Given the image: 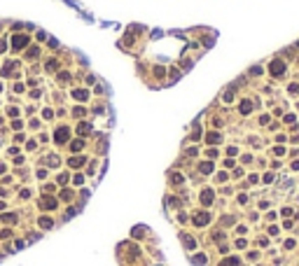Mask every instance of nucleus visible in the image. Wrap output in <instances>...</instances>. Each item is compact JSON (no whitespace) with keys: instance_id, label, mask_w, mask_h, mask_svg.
<instances>
[{"instance_id":"9","label":"nucleus","mask_w":299,"mask_h":266,"mask_svg":"<svg viewBox=\"0 0 299 266\" xmlns=\"http://www.w3.org/2000/svg\"><path fill=\"white\" fill-rule=\"evenodd\" d=\"M52 219H49V217H40V227H42V229H49V227H52Z\"/></svg>"},{"instance_id":"13","label":"nucleus","mask_w":299,"mask_h":266,"mask_svg":"<svg viewBox=\"0 0 299 266\" xmlns=\"http://www.w3.org/2000/svg\"><path fill=\"white\" fill-rule=\"evenodd\" d=\"M192 261H194L196 266H203V264H206V257H203V255H196V257H194Z\"/></svg>"},{"instance_id":"10","label":"nucleus","mask_w":299,"mask_h":266,"mask_svg":"<svg viewBox=\"0 0 299 266\" xmlns=\"http://www.w3.org/2000/svg\"><path fill=\"white\" fill-rule=\"evenodd\" d=\"M77 131H79V133H82V135H84V133H89V131H91V124H87V122H82V124H79V128H77Z\"/></svg>"},{"instance_id":"4","label":"nucleus","mask_w":299,"mask_h":266,"mask_svg":"<svg viewBox=\"0 0 299 266\" xmlns=\"http://www.w3.org/2000/svg\"><path fill=\"white\" fill-rule=\"evenodd\" d=\"M208 213H199V215H194V224L196 227H203V224H208Z\"/></svg>"},{"instance_id":"21","label":"nucleus","mask_w":299,"mask_h":266,"mask_svg":"<svg viewBox=\"0 0 299 266\" xmlns=\"http://www.w3.org/2000/svg\"><path fill=\"white\" fill-rule=\"evenodd\" d=\"M7 114H10V117H16V114H19V110H16V107H10V110H7Z\"/></svg>"},{"instance_id":"1","label":"nucleus","mask_w":299,"mask_h":266,"mask_svg":"<svg viewBox=\"0 0 299 266\" xmlns=\"http://www.w3.org/2000/svg\"><path fill=\"white\" fill-rule=\"evenodd\" d=\"M269 70H271V75H276V77H280V75L285 73V63H283V61H271V65H269Z\"/></svg>"},{"instance_id":"8","label":"nucleus","mask_w":299,"mask_h":266,"mask_svg":"<svg viewBox=\"0 0 299 266\" xmlns=\"http://www.w3.org/2000/svg\"><path fill=\"white\" fill-rule=\"evenodd\" d=\"M250 110H252V101H243L241 103V112H243V114H248Z\"/></svg>"},{"instance_id":"17","label":"nucleus","mask_w":299,"mask_h":266,"mask_svg":"<svg viewBox=\"0 0 299 266\" xmlns=\"http://www.w3.org/2000/svg\"><path fill=\"white\" fill-rule=\"evenodd\" d=\"M222 266H238V259H236V257H231V259H227Z\"/></svg>"},{"instance_id":"16","label":"nucleus","mask_w":299,"mask_h":266,"mask_svg":"<svg viewBox=\"0 0 299 266\" xmlns=\"http://www.w3.org/2000/svg\"><path fill=\"white\" fill-rule=\"evenodd\" d=\"M2 222H7V224L16 222V215H2Z\"/></svg>"},{"instance_id":"3","label":"nucleus","mask_w":299,"mask_h":266,"mask_svg":"<svg viewBox=\"0 0 299 266\" xmlns=\"http://www.w3.org/2000/svg\"><path fill=\"white\" fill-rule=\"evenodd\" d=\"M12 44H14V49H21L28 44V35H16L14 40H12Z\"/></svg>"},{"instance_id":"14","label":"nucleus","mask_w":299,"mask_h":266,"mask_svg":"<svg viewBox=\"0 0 299 266\" xmlns=\"http://www.w3.org/2000/svg\"><path fill=\"white\" fill-rule=\"evenodd\" d=\"M61 198H63V201H70V198H73V192H68V189H63V192H61Z\"/></svg>"},{"instance_id":"7","label":"nucleus","mask_w":299,"mask_h":266,"mask_svg":"<svg viewBox=\"0 0 299 266\" xmlns=\"http://www.w3.org/2000/svg\"><path fill=\"white\" fill-rule=\"evenodd\" d=\"M42 208H49V210H54V208H56V201H54V198H42Z\"/></svg>"},{"instance_id":"22","label":"nucleus","mask_w":299,"mask_h":266,"mask_svg":"<svg viewBox=\"0 0 299 266\" xmlns=\"http://www.w3.org/2000/svg\"><path fill=\"white\" fill-rule=\"evenodd\" d=\"M288 91H290V94H299V86H297V84H290Z\"/></svg>"},{"instance_id":"18","label":"nucleus","mask_w":299,"mask_h":266,"mask_svg":"<svg viewBox=\"0 0 299 266\" xmlns=\"http://www.w3.org/2000/svg\"><path fill=\"white\" fill-rule=\"evenodd\" d=\"M182 240H185V245H187V247H194V238H189V236H182Z\"/></svg>"},{"instance_id":"15","label":"nucleus","mask_w":299,"mask_h":266,"mask_svg":"<svg viewBox=\"0 0 299 266\" xmlns=\"http://www.w3.org/2000/svg\"><path fill=\"white\" fill-rule=\"evenodd\" d=\"M70 149H73V152H79V149H82V140H75V143L70 145Z\"/></svg>"},{"instance_id":"6","label":"nucleus","mask_w":299,"mask_h":266,"mask_svg":"<svg viewBox=\"0 0 299 266\" xmlns=\"http://www.w3.org/2000/svg\"><path fill=\"white\" fill-rule=\"evenodd\" d=\"M75 98H77V101H87V98H89V91L77 89V91H75Z\"/></svg>"},{"instance_id":"2","label":"nucleus","mask_w":299,"mask_h":266,"mask_svg":"<svg viewBox=\"0 0 299 266\" xmlns=\"http://www.w3.org/2000/svg\"><path fill=\"white\" fill-rule=\"evenodd\" d=\"M68 135H70V133H68V128H66V126H61V128L56 131V143H58V145H63L66 140H68Z\"/></svg>"},{"instance_id":"5","label":"nucleus","mask_w":299,"mask_h":266,"mask_svg":"<svg viewBox=\"0 0 299 266\" xmlns=\"http://www.w3.org/2000/svg\"><path fill=\"white\" fill-rule=\"evenodd\" d=\"M201 203H203V206H210V203H213V192H210V189H206V192L201 194Z\"/></svg>"},{"instance_id":"24","label":"nucleus","mask_w":299,"mask_h":266,"mask_svg":"<svg viewBox=\"0 0 299 266\" xmlns=\"http://www.w3.org/2000/svg\"><path fill=\"white\" fill-rule=\"evenodd\" d=\"M49 164L56 166V164H58V156H54V154H52V156H49Z\"/></svg>"},{"instance_id":"20","label":"nucleus","mask_w":299,"mask_h":266,"mask_svg":"<svg viewBox=\"0 0 299 266\" xmlns=\"http://www.w3.org/2000/svg\"><path fill=\"white\" fill-rule=\"evenodd\" d=\"M171 180H173V182H178V185H180V182H182V175H180V173H173V175H171Z\"/></svg>"},{"instance_id":"19","label":"nucleus","mask_w":299,"mask_h":266,"mask_svg":"<svg viewBox=\"0 0 299 266\" xmlns=\"http://www.w3.org/2000/svg\"><path fill=\"white\" fill-rule=\"evenodd\" d=\"M208 143H220V135H217V133H210V135H208Z\"/></svg>"},{"instance_id":"12","label":"nucleus","mask_w":299,"mask_h":266,"mask_svg":"<svg viewBox=\"0 0 299 266\" xmlns=\"http://www.w3.org/2000/svg\"><path fill=\"white\" fill-rule=\"evenodd\" d=\"M82 164H84V159H82V156H75V159H70V166H75V168H79Z\"/></svg>"},{"instance_id":"25","label":"nucleus","mask_w":299,"mask_h":266,"mask_svg":"<svg viewBox=\"0 0 299 266\" xmlns=\"http://www.w3.org/2000/svg\"><path fill=\"white\" fill-rule=\"evenodd\" d=\"M0 52H5V42L2 40H0Z\"/></svg>"},{"instance_id":"11","label":"nucleus","mask_w":299,"mask_h":266,"mask_svg":"<svg viewBox=\"0 0 299 266\" xmlns=\"http://www.w3.org/2000/svg\"><path fill=\"white\" fill-rule=\"evenodd\" d=\"M210 170H213V164L210 161H203L201 164V173H210Z\"/></svg>"},{"instance_id":"23","label":"nucleus","mask_w":299,"mask_h":266,"mask_svg":"<svg viewBox=\"0 0 299 266\" xmlns=\"http://www.w3.org/2000/svg\"><path fill=\"white\" fill-rule=\"evenodd\" d=\"M58 182H61V185H63V182H68V173H63V175H58Z\"/></svg>"}]
</instances>
